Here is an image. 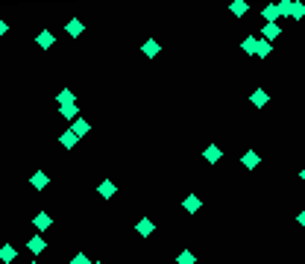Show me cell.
I'll use <instances>...</instances> for the list:
<instances>
[{
  "mask_svg": "<svg viewBox=\"0 0 305 264\" xmlns=\"http://www.w3.org/2000/svg\"><path fill=\"white\" fill-rule=\"evenodd\" d=\"M182 205H185V211H191V214H194V211H200V197H197V194H188Z\"/></svg>",
  "mask_w": 305,
  "mask_h": 264,
  "instance_id": "cell-14",
  "label": "cell"
},
{
  "mask_svg": "<svg viewBox=\"0 0 305 264\" xmlns=\"http://www.w3.org/2000/svg\"><path fill=\"white\" fill-rule=\"evenodd\" d=\"M203 156H206V162H209V165H217V162H220V156H223V153H220V147H217V144H209V147H206V153H203Z\"/></svg>",
  "mask_w": 305,
  "mask_h": 264,
  "instance_id": "cell-8",
  "label": "cell"
},
{
  "mask_svg": "<svg viewBox=\"0 0 305 264\" xmlns=\"http://www.w3.org/2000/svg\"><path fill=\"white\" fill-rule=\"evenodd\" d=\"M135 229H138V235H144V238H147V235H152V229H155V226H152V220H150V217H141Z\"/></svg>",
  "mask_w": 305,
  "mask_h": 264,
  "instance_id": "cell-12",
  "label": "cell"
},
{
  "mask_svg": "<svg viewBox=\"0 0 305 264\" xmlns=\"http://www.w3.org/2000/svg\"><path fill=\"white\" fill-rule=\"evenodd\" d=\"M71 264H91V262H88V256H85V253H79V256H74V259H71Z\"/></svg>",
  "mask_w": 305,
  "mask_h": 264,
  "instance_id": "cell-24",
  "label": "cell"
},
{
  "mask_svg": "<svg viewBox=\"0 0 305 264\" xmlns=\"http://www.w3.org/2000/svg\"><path fill=\"white\" fill-rule=\"evenodd\" d=\"M47 182H50V179H47V173H44V170H35V173H32V179H30V185L35 188V191H44V188H47Z\"/></svg>",
  "mask_w": 305,
  "mask_h": 264,
  "instance_id": "cell-5",
  "label": "cell"
},
{
  "mask_svg": "<svg viewBox=\"0 0 305 264\" xmlns=\"http://www.w3.org/2000/svg\"><path fill=\"white\" fill-rule=\"evenodd\" d=\"M6 33H9V24H6V21L0 18V35H6Z\"/></svg>",
  "mask_w": 305,
  "mask_h": 264,
  "instance_id": "cell-26",
  "label": "cell"
},
{
  "mask_svg": "<svg viewBox=\"0 0 305 264\" xmlns=\"http://www.w3.org/2000/svg\"><path fill=\"white\" fill-rule=\"evenodd\" d=\"M264 35H267V41L276 38V35H279V27H276V24H267V27H264Z\"/></svg>",
  "mask_w": 305,
  "mask_h": 264,
  "instance_id": "cell-22",
  "label": "cell"
},
{
  "mask_svg": "<svg viewBox=\"0 0 305 264\" xmlns=\"http://www.w3.org/2000/svg\"><path fill=\"white\" fill-rule=\"evenodd\" d=\"M232 12H235V15L241 18V15L246 12V3H241V0H238V3H232Z\"/></svg>",
  "mask_w": 305,
  "mask_h": 264,
  "instance_id": "cell-23",
  "label": "cell"
},
{
  "mask_svg": "<svg viewBox=\"0 0 305 264\" xmlns=\"http://www.w3.org/2000/svg\"><path fill=\"white\" fill-rule=\"evenodd\" d=\"M115 191H118V185H115V182H109V179H106V182H100V188H97V194H100L103 199L115 197Z\"/></svg>",
  "mask_w": 305,
  "mask_h": 264,
  "instance_id": "cell-9",
  "label": "cell"
},
{
  "mask_svg": "<svg viewBox=\"0 0 305 264\" xmlns=\"http://www.w3.org/2000/svg\"><path fill=\"white\" fill-rule=\"evenodd\" d=\"M59 112H62V118H68L71 124H74V121L79 118V109H76V103H71V106H62Z\"/></svg>",
  "mask_w": 305,
  "mask_h": 264,
  "instance_id": "cell-11",
  "label": "cell"
},
{
  "mask_svg": "<svg viewBox=\"0 0 305 264\" xmlns=\"http://www.w3.org/2000/svg\"><path fill=\"white\" fill-rule=\"evenodd\" d=\"M30 264H38V262H30Z\"/></svg>",
  "mask_w": 305,
  "mask_h": 264,
  "instance_id": "cell-30",
  "label": "cell"
},
{
  "mask_svg": "<svg viewBox=\"0 0 305 264\" xmlns=\"http://www.w3.org/2000/svg\"><path fill=\"white\" fill-rule=\"evenodd\" d=\"M35 44H38L41 50H50V47L56 44V38H53V33H50V30H41V33L35 35Z\"/></svg>",
  "mask_w": 305,
  "mask_h": 264,
  "instance_id": "cell-3",
  "label": "cell"
},
{
  "mask_svg": "<svg viewBox=\"0 0 305 264\" xmlns=\"http://www.w3.org/2000/svg\"><path fill=\"white\" fill-rule=\"evenodd\" d=\"M68 130L74 132V135H76V138H85V135H88V132H91V124H88V121H85V118H76V121H74V124H71V127H68Z\"/></svg>",
  "mask_w": 305,
  "mask_h": 264,
  "instance_id": "cell-1",
  "label": "cell"
},
{
  "mask_svg": "<svg viewBox=\"0 0 305 264\" xmlns=\"http://www.w3.org/2000/svg\"><path fill=\"white\" fill-rule=\"evenodd\" d=\"M303 179H305V170H303Z\"/></svg>",
  "mask_w": 305,
  "mask_h": 264,
  "instance_id": "cell-28",
  "label": "cell"
},
{
  "mask_svg": "<svg viewBox=\"0 0 305 264\" xmlns=\"http://www.w3.org/2000/svg\"><path fill=\"white\" fill-rule=\"evenodd\" d=\"M27 247H30V253H32V256H41V253L47 250V241H44L41 235H32L30 241H27Z\"/></svg>",
  "mask_w": 305,
  "mask_h": 264,
  "instance_id": "cell-4",
  "label": "cell"
},
{
  "mask_svg": "<svg viewBox=\"0 0 305 264\" xmlns=\"http://www.w3.org/2000/svg\"><path fill=\"white\" fill-rule=\"evenodd\" d=\"M56 103H59V106H71V103H76V97H74L71 88H62L59 94H56Z\"/></svg>",
  "mask_w": 305,
  "mask_h": 264,
  "instance_id": "cell-10",
  "label": "cell"
},
{
  "mask_svg": "<svg viewBox=\"0 0 305 264\" xmlns=\"http://www.w3.org/2000/svg\"><path fill=\"white\" fill-rule=\"evenodd\" d=\"M15 259H18V250H15L12 244H3V247H0V262H3V264H12Z\"/></svg>",
  "mask_w": 305,
  "mask_h": 264,
  "instance_id": "cell-6",
  "label": "cell"
},
{
  "mask_svg": "<svg viewBox=\"0 0 305 264\" xmlns=\"http://www.w3.org/2000/svg\"><path fill=\"white\" fill-rule=\"evenodd\" d=\"M291 12H294V18H303V15H305V6H291Z\"/></svg>",
  "mask_w": 305,
  "mask_h": 264,
  "instance_id": "cell-25",
  "label": "cell"
},
{
  "mask_svg": "<svg viewBox=\"0 0 305 264\" xmlns=\"http://www.w3.org/2000/svg\"><path fill=\"white\" fill-rule=\"evenodd\" d=\"M94 264H103V262H94Z\"/></svg>",
  "mask_w": 305,
  "mask_h": 264,
  "instance_id": "cell-29",
  "label": "cell"
},
{
  "mask_svg": "<svg viewBox=\"0 0 305 264\" xmlns=\"http://www.w3.org/2000/svg\"><path fill=\"white\" fill-rule=\"evenodd\" d=\"M197 259H194V253H188V250H182L179 256H176V264H194Z\"/></svg>",
  "mask_w": 305,
  "mask_h": 264,
  "instance_id": "cell-18",
  "label": "cell"
},
{
  "mask_svg": "<svg viewBox=\"0 0 305 264\" xmlns=\"http://www.w3.org/2000/svg\"><path fill=\"white\" fill-rule=\"evenodd\" d=\"M255 44H258V41H255L252 35H249V38H244V44H241V50H244V53H255Z\"/></svg>",
  "mask_w": 305,
  "mask_h": 264,
  "instance_id": "cell-19",
  "label": "cell"
},
{
  "mask_svg": "<svg viewBox=\"0 0 305 264\" xmlns=\"http://www.w3.org/2000/svg\"><path fill=\"white\" fill-rule=\"evenodd\" d=\"M255 53H258V56H267V53H270V41H258V44H255Z\"/></svg>",
  "mask_w": 305,
  "mask_h": 264,
  "instance_id": "cell-20",
  "label": "cell"
},
{
  "mask_svg": "<svg viewBox=\"0 0 305 264\" xmlns=\"http://www.w3.org/2000/svg\"><path fill=\"white\" fill-rule=\"evenodd\" d=\"M279 15H282V12H279V6H264V18H267V24H273Z\"/></svg>",
  "mask_w": 305,
  "mask_h": 264,
  "instance_id": "cell-17",
  "label": "cell"
},
{
  "mask_svg": "<svg viewBox=\"0 0 305 264\" xmlns=\"http://www.w3.org/2000/svg\"><path fill=\"white\" fill-rule=\"evenodd\" d=\"M241 162H244V167H258V162H261V156L249 150V153H246V156H244V159H241Z\"/></svg>",
  "mask_w": 305,
  "mask_h": 264,
  "instance_id": "cell-16",
  "label": "cell"
},
{
  "mask_svg": "<svg viewBox=\"0 0 305 264\" xmlns=\"http://www.w3.org/2000/svg\"><path fill=\"white\" fill-rule=\"evenodd\" d=\"M141 50H144V56H150V59H152V56H158V50H161V47H158V41H152V38H150V41H144V47H141Z\"/></svg>",
  "mask_w": 305,
  "mask_h": 264,
  "instance_id": "cell-15",
  "label": "cell"
},
{
  "mask_svg": "<svg viewBox=\"0 0 305 264\" xmlns=\"http://www.w3.org/2000/svg\"><path fill=\"white\" fill-rule=\"evenodd\" d=\"M252 103H255V106H264V103H267V91H255V94H252Z\"/></svg>",
  "mask_w": 305,
  "mask_h": 264,
  "instance_id": "cell-21",
  "label": "cell"
},
{
  "mask_svg": "<svg viewBox=\"0 0 305 264\" xmlns=\"http://www.w3.org/2000/svg\"><path fill=\"white\" fill-rule=\"evenodd\" d=\"M65 30H68V35H74V38H76V35H82L85 27H82V21H76V18H74V21H68V24H65Z\"/></svg>",
  "mask_w": 305,
  "mask_h": 264,
  "instance_id": "cell-13",
  "label": "cell"
},
{
  "mask_svg": "<svg viewBox=\"0 0 305 264\" xmlns=\"http://www.w3.org/2000/svg\"><path fill=\"white\" fill-rule=\"evenodd\" d=\"M32 226H35L38 232H47L50 226H53V217H50L47 211H38V214L32 217Z\"/></svg>",
  "mask_w": 305,
  "mask_h": 264,
  "instance_id": "cell-2",
  "label": "cell"
},
{
  "mask_svg": "<svg viewBox=\"0 0 305 264\" xmlns=\"http://www.w3.org/2000/svg\"><path fill=\"white\" fill-rule=\"evenodd\" d=\"M300 223H303V226H305V211H303V214H300Z\"/></svg>",
  "mask_w": 305,
  "mask_h": 264,
  "instance_id": "cell-27",
  "label": "cell"
},
{
  "mask_svg": "<svg viewBox=\"0 0 305 264\" xmlns=\"http://www.w3.org/2000/svg\"><path fill=\"white\" fill-rule=\"evenodd\" d=\"M76 141H79V138H76V135H74L71 130H65V132L59 135V144L65 147V150H74V147H76Z\"/></svg>",
  "mask_w": 305,
  "mask_h": 264,
  "instance_id": "cell-7",
  "label": "cell"
}]
</instances>
